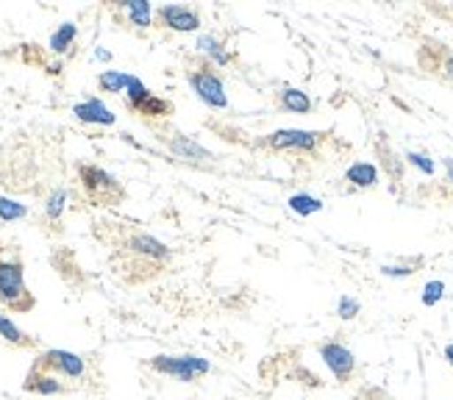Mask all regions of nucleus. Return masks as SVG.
Returning a JSON list of instances; mask_svg holds the SVG:
<instances>
[{
    "instance_id": "nucleus-1",
    "label": "nucleus",
    "mask_w": 453,
    "mask_h": 400,
    "mask_svg": "<svg viewBox=\"0 0 453 400\" xmlns=\"http://www.w3.org/2000/svg\"><path fill=\"white\" fill-rule=\"evenodd\" d=\"M150 370L167 378H175V381L192 384L211 373V362L195 353H159L150 358Z\"/></svg>"
},
{
    "instance_id": "nucleus-2",
    "label": "nucleus",
    "mask_w": 453,
    "mask_h": 400,
    "mask_svg": "<svg viewBox=\"0 0 453 400\" xmlns=\"http://www.w3.org/2000/svg\"><path fill=\"white\" fill-rule=\"evenodd\" d=\"M0 304L14 312H28L34 306L19 258H0Z\"/></svg>"
},
{
    "instance_id": "nucleus-3",
    "label": "nucleus",
    "mask_w": 453,
    "mask_h": 400,
    "mask_svg": "<svg viewBox=\"0 0 453 400\" xmlns=\"http://www.w3.org/2000/svg\"><path fill=\"white\" fill-rule=\"evenodd\" d=\"M187 81L195 92V97L201 100L203 106L209 109H218V112H226L228 109V92H226V84L223 78L214 73V67L203 65V67H195L187 73Z\"/></svg>"
},
{
    "instance_id": "nucleus-4",
    "label": "nucleus",
    "mask_w": 453,
    "mask_h": 400,
    "mask_svg": "<svg viewBox=\"0 0 453 400\" xmlns=\"http://www.w3.org/2000/svg\"><path fill=\"white\" fill-rule=\"evenodd\" d=\"M78 178H81V187L84 192L97 200V204H104V206H111L117 204V200H123V184L117 181V178L104 170V167H97V165H81L78 167Z\"/></svg>"
},
{
    "instance_id": "nucleus-5",
    "label": "nucleus",
    "mask_w": 453,
    "mask_h": 400,
    "mask_svg": "<svg viewBox=\"0 0 453 400\" xmlns=\"http://www.w3.org/2000/svg\"><path fill=\"white\" fill-rule=\"evenodd\" d=\"M36 367H42L65 381H84L87 378V358L65 348H50L36 358Z\"/></svg>"
},
{
    "instance_id": "nucleus-6",
    "label": "nucleus",
    "mask_w": 453,
    "mask_h": 400,
    "mask_svg": "<svg viewBox=\"0 0 453 400\" xmlns=\"http://www.w3.org/2000/svg\"><path fill=\"white\" fill-rule=\"evenodd\" d=\"M318 356L323 367L334 375V381H350L353 373H357V353H353L345 342H337V339H328L318 348Z\"/></svg>"
},
{
    "instance_id": "nucleus-7",
    "label": "nucleus",
    "mask_w": 453,
    "mask_h": 400,
    "mask_svg": "<svg viewBox=\"0 0 453 400\" xmlns=\"http://www.w3.org/2000/svg\"><path fill=\"white\" fill-rule=\"evenodd\" d=\"M323 142L320 131H306V128H279L265 136V145L273 150H298V153H314Z\"/></svg>"
},
{
    "instance_id": "nucleus-8",
    "label": "nucleus",
    "mask_w": 453,
    "mask_h": 400,
    "mask_svg": "<svg viewBox=\"0 0 453 400\" xmlns=\"http://www.w3.org/2000/svg\"><path fill=\"white\" fill-rule=\"evenodd\" d=\"M156 17H159L162 26L170 31H179V34L201 31V14L192 6H184V4H165V6L156 9Z\"/></svg>"
},
{
    "instance_id": "nucleus-9",
    "label": "nucleus",
    "mask_w": 453,
    "mask_h": 400,
    "mask_svg": "<svg viewBox=\"0 0 453 400\" xmlns=\"http://www.w3.org/2000/svg\"><path fill=\"white\" fill-rule=\"evenodd\" d=\"M162 142L167 145V150L181 158V162H192V165H209L214 153L209 148H203L201 142H195L192 136L184 134H162Z\"/></svg>"
},
{
    "instance_id": "nucleus-10",
    "label": "nucleus",
    "mask_w": 453,
    "mask_h": 400,
    "mask_svg": "<svg viewBox=\"0 0 453 400\" xmlns=\"http://www.w3.org/2000/svg\"><path fill=\"white\" fill-rule=\"evenodd\" d=\"M126 250L134 253V256H140V258H145V262H156V265H162V262H167V258H170V248L162 242V239H156L150 234H142V231L131 234L126 239Z\"/></svg>"
},
{
    "instance_id": "nucleus-11",
    "label": "nucleus",
    "mask_w": 453,
    "mask_h": 400,
    "mask_svg": "<svg viewBox=\"0 0 453 400\" xmlns=\"http://www.w3.org/2000/svg\"><path fill=\"white\" fill-rule=\"evenodd\" d=\"M73 114L75 119H81L87 126H114L117 123V114L104 104L101 97H84L78 100L73 106Z\"/></svg>"
},
{
    "instance_id": "nucleus-12",
    "label": "nucleus",
    "mask_w": 453,
    "mask_h": 400,
    "mask_svg": "<svg viewBox=\"0 0 453 400\" xmlns=\"http://www.w3.org/2000/svg\"><path fill=\"white\" fill-rule=\"evenodd\" d=\"M195 50H198V56L206 58L209 67H228L231 65V53L228 48L223 45V39L214 34V31H203L198 34V42H195Z\"/></svg>"
},
{
    "instance_id": "nucleus-13",
    "label": "nucleus",
    "mask_w": 453,
    "mask_h": 400,
    "mask_svg": "<svg viewBox=\"0 0 453 400\" xmlns=\"http://www.w3.org/2000/svg\"><path fill=\"white\" fill-rule=\"evenodd\" d=\"M26 389L28 392H36V395H42V397H53V395H62L67 387H65V381L58 375H53V373H48V370H42V367H36L34 365V370L28 373V378H26Z\"/></svg>"
},
{
    "instance_id": "nucleus-14",
    "label": "nucleus",
    "mask_w": 453,
    "mask_h": 400,
    "mask_svg": "<svg viewBox=\"0 0 453 400\" xmlns=\"http://www.w3.org/2000/svg\"><path fill=\"white\" fill-rule=\"evenodd\" d=\"M345 181L350 187H357V189H372V187L381 181V170H379L376 162H365V158H359V162L348 165Z\"/></svg>"
},
{
    "instance_id": "nucleus-15",
    "label": "nucleus",
    "mask_w": 453,
    "mask_h": 400,
    "mask_svg": "<svg viewBox=\"0 0 453 400\" xmlns=\"http://www.w3.org/2000/svg\"><path fill=\"white\" fill-rule=\"evenodd\" d=\"M120 9L126 12L128 23L134 28L145 31V28L153 26V6L148 4V0H126V4H120Z\"/></svg>"
},
{
    "instance_id": "nucleus-16",
    "label": "nucleus",
    "mask_w": 453,
    "mask_h": 400,
    "mask_svg": "<svg viewBox=\"0 0 453 400\" xmlns=\"http://www.w3.org/2000/svg\"><path fill=\"white\" fill-rule=\"evenodd\" d=\"M0 342L14 345V348H31L34 345V336H28L9 314L0 312Z\"/></svg>"
},
{
    "instance_id": "nucleus-17",
    "label": "nucleus",
    "mask_w": 453,
    "mask_h": 400,
    "mask_svg": "<svg viewBox=\"0 0 453 400\" xmlns=\"http://www.w3.org/2000/svg\"><path fill=\"white\" fill-rule=\"evenodd\" d=\"M287 206H289L292 214H298V217H311V214H320L326 209L323 200L318 195H309V192H295V195H289Z\"/></svg>"
},
{
    "instance_id": "nucleus-18",
    "label": "nucleus",
    "mask_w": 453,
    "mask_h": 400,
    "mask_svg": "<svg viewBox=\"0 0 453 400\" xmlns=\"http://www.w3.org/2000/svg\"><path fill=\"white\" fill-rule=\"evenodd\" d=\"M279 100H281V109H287L289 114H309L311 112V97H309V92H303L298 87L281 89Z\"/></svg>"
},
{
    "instance_id": "nucleus-19",
    "label": "nucleus",
    "mask_w": 453,
    "mask_h": 400,
    "mask_svg": "<svg viewBox=\"0 0 453 400\" xmlns=\"http://www.w3.org/2000/svg\"><path fill=\"white\" fill-rule=\"evenodd\" d=\"M78 39V26L75 23H62L58 26L53 34H50V39H48V48H50V53H56V56H62V53H67L70 48H73V42Z\"/></svg>"
},
{
    "instance_id": "nucleus-20",
    "label": "nucleus",
    "mask_w": 453,
    "mask_h": 400,
    "mask_svg": "<svg viewBox=\"0 0 453 400\" xmlns=\"http://www.w3.org/2000/svg\"><path fill=\"white\" fill-rule=\"evenodd\" d=\"M126 104L134 109V112H140L145 104H148V97L153 95L145 84H142V78H136V75H128V84H126Z\"/></svg>"
},
{
    "instance_id": "nucleus-21",
    "label": "nucleus",
    "mask_w": 453,
    "mask_h": 400,
    "mask_svg": "<svg viewBox=\"0 0 453 400\" xmlns=\"http://www.w3.org/2000/svg\"><path fill=\"white\" fill-rule=\"evenodd\" d=\"M445 295H448V287H445L442 278H431V281H426L420 289V304L426 309H437L445 300Z\"/></svg>"
},
{
    "instance_id": "nucleus-22",
    "label": "nucleus",
    "mask_w": 453,
    "mask_h": 400,
    "mask_svg": "<svg viewBox=\"0 0 453 400\" xmlns=\"http://www.w3.org/2000/svg\"><path fill=\"white\" fill-rule=\"evenodd\" d=\"M126 84H128V73H123V70H104L97 75V87L109 95H123Z\"/></svg>"
},
{
    "instance_id": "nucleus-23",
    "label": "nucleus",
    "mask_w": 453,
    "mask_h": 400,
    "mask_svg": "<svg viewBox=\"0 0 453 400\" xmlns=\"http://www.w3.org/2000/svg\"><path fill=\"white\" fill-rule=\"evenodd\" d=\"M28 217V206L19 204L14 197L0 195V223H17V219H26Z\"/></svg>"
},
{
    "instance_id": "nucleus-24",
    "label": "nucleus",
    "mask_w": 453,
    "mask_h": 400,
    "mask_svg": "<svg viewBox=\"0 0 453 400\" xmlns=\"http://www.w3.org/2000/svg\"><path fill=\"white\" fill-rule=\"evenodd\" d=\"M65 209H67V189L65 187H56L48 195V200H45V217L50 219V223H58V219H62V214H65Z\"/></svg>"
},
{
    "instance_id": "nucleus-25",
    "label": "nucleus",
    "mask_w": 453,
    "mask_h": 400,
    "mask_svg": "<svg viewBox=\"0 0 453 400\" xmlns=\"http://www.w3.org/2000/svg\"><path fill=\"white\" fill-rule=\"evenodd\" d=\"M362 314V300L353 297V295H340L337 297V317L342 323H350V319H357Z\"/></svg>"
},
{
    "instance_id": "nucleus-26",
    "label": "nucleus",
    "mask_w": 453,
    "mask_h": 400,
    "mask_svg": "<svg viewBox=\"0 0 453 400\" xmlns=\"http://www.w3.org/2000/svg\"><path fill=\"white\" fill-rule=\"evenodd\" d=\"M406 165H411L418 173H423L428 178L437 173V162L426 150H406Z\"/></svg>"
},
{
    "instance_id": "nucleus-27",
    "label": "nucleus",
    "mask_w": 453,
    "mask_h": 400,
    "mask_svg": "<svg viewBox=\"0 0 453 400\" xmlns=\"http://www.w3.org/2000/svg\"><path fill=\"white\" fill-rule=\"evenodd\" d=\"M418 258H411V262H392V265H381L379 273L384 278H411L418 273Z\"/></svg>"
},
{
    "instance_id": "nucleus-28",
    "label": "nucleus",
    "mask_w": 453,
    "mask_h": 400,
    "mask_svg": "<svg viewBox=\"0 0 453 400\" xmlns=\"http://www.w3.org/2000/svg\"><path fill=\"white\" fill-rule=\"evenodd\" d=\"M170 112H173V104H170V100L156 97V95H150V97H148V104L140 109V114H145V117H167Z\"/></svg>"
},
{
    "instance_id": "nucleus-29",
    "label": "nucleus",
    "mask_w": 453,
    "mask_h": 400,
    "mask_svg": "<svg viewBox=\"0 0 453 400\" xmlns=\"http://www.w3.org/2000/svg\"><path fill=\"white\" fill-rule=\"evenodd\" d=\"M442 75L448 81H453V53H445V58H442Z\"/></svg>"
},
{
    "instance_id": "nucleus-30",
    "label": "nucleus",
    "mask_w": 453,
    "mask_h": 400,
    "mask_svg": "<svg viewBox=\"0 0 453 400\" xmlns=\"http://www.w3.org/2000/svg\"><path fill=\"white\" fill-rule=\"evenodd\" d=\"M442 167H445V181L453 187V156H445L442 158Z\"/></svg>"
},
{
    "instance_id": "nucleus-31",
    "label": "nucleus",
    "mask_w": 453,
    "mask_h": 400,
    "mask_svg": "<svg viewBox=\"0 0 453 400\" xmlns=\"http://www.w3.org/2000/svg\"><path fill=\"white\" fill-rule=\"evenodd\" d=\"M92 58H95V62H111V53L106 48H95Z\"/></svg>"
},
{
    "instance_id": "nucleus-32",
    "label": "nucleus",
    "mask_w": 453,
    "mask_h": 400,
    "mask_svg": "<svg viewBox=\"0 0 453 400\" xmlns=\"http://www.w3.org/2000/svg\"><path fill=\"white\" fill-rule=\"evenodd\" d=\"M442 358H445V362L453 367V342H448V345L442 348Z\"/></svg>"
}]
</instances>
